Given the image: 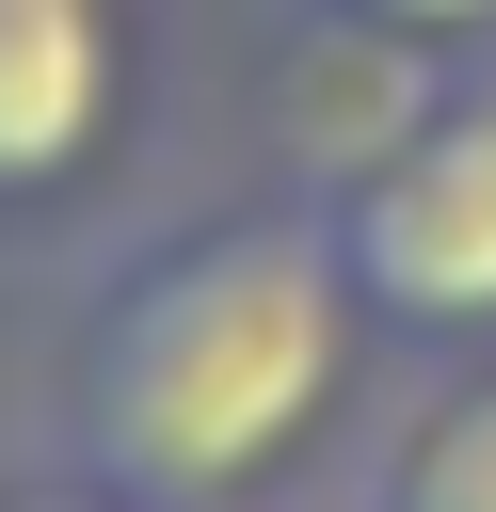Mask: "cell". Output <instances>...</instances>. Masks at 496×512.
<instances>
[{
    "instance_id": "cell-1",
    "label": "cell",
    "mask_w": 496,
    "mask_h": 512,
    "mask_svg": "<svg viewBox=\"0 0 496 512\" xmlns=\"http://www.w3.org/2000/svg\"><path fill=\"white\" fill-rule=\"evenodd\" d=\"M400 336L368 320L336 208L320 192H240V208H176L144 224L80 320H64V448L96 480H128L144 512H288L352 416L368 368Z\"/></svg>"
},
{
    "instance_id": "cell-2",
    "label": "cell",
    "mask_w": 496,
    "mask_h": 512,
    "mask_svg": "<svg viewBox=\"0 0 496 512\" xmlns=\"http://www.w3.org/2000/svg\"><path fill=\"white\" fill-rule=\"evenodd\" d=\"M320 208L400 352H496V64H448V96Z\"/></svg>"
},
{
    "instance_id": "cell-3",
    "label": "cell",
    "mask_w": 496,
    "mask_h": 512,
    "mask_svg": "<svg viewBox=\"0 0 496 512\" xmlns=\"http://www.w3.org/2000/svg\"><path fill=\"white\" fill-rule=\"evenodd\" d=\"M160 32L144 0H0V240H64L144 176Z\"/></svg>"
},
{
    "instance_id": "cell-4",
    "label": "cell",
    "mask_w": 496,
    "mask_h": 512,
    "mask_svg": "<svg viewBox=\"0 0 496 512\" xmlns=\"http://www.w3.org/2000/svg\"><path fill=\"white\" fill-rule=\"evenodd\" d=\"M336 512H496V352H432L336 480Z\"/></svg>"
},
{
    "instance_id": "cell-5",
    "label": "cell",
    "mask_w": 496,
    "mask_h": 512,
    "mask_svg": "<svg viewBox=\"0 0 496 512\" xmlns=\"http://www.w3.org/2000/svg\"><path fill=\"white\" fill-rule=\"evenodd\" d=\"M304 16H368L400 48H448V64H496V0H304Z\"/></svg>"
},
{
    "instance_id": "cell-6",
    "label": "cell",
    "mask_w": 496,
    "mask_h": 512,
    "mask_svg": "<svg viewBox=\"0 0 496 512\" xmlns=\"http://www.w3.org/2000/svg\"><path fill=\"white\" fill-rule=\"evenodd\" d=\"M0 512H144V496H128V480H96V464L64 448V464H0Z\"/></svg>"
}]
</instances>
